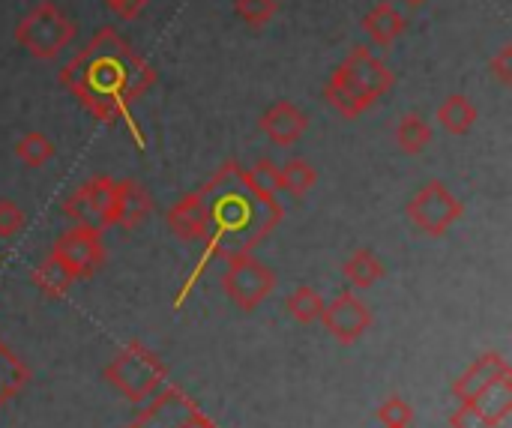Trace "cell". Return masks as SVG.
<instances>
[{
	"label": "cell",
	"instance_id": "obj_12",
	"mask_svg": "<svg viewBox=\"0 0 512 428\" xmlns=\"http://www.w3.org/2000/svg\"><path fill=\"white\" fill-rule=\"evenodd\" d=\"M168 231L183 243H207V237H210V213H207V201H204L201 189L189 192L186 198H180L168 210Z\"/></svg>",
	"mask_w": 512,
	"mask_h": 428
},
{
	"label": "cell",
	"instance_id": "obj_22",
	"mask_svg": "<svg viewBox=\"0 0 512 428\" xmlns=\"http://www.w3.org/2000/svg\"><path fill=\"white\" fill-rule=\"evenodd\" d=\"M30 381L27 366L0 342V411L21 393V387Z\"/></svg>",
	"mask_w": 512,
	"mask_h": 428
},
{
	"label": "cell",
	"instance_id": "obj_33",
	"mask_svg": "<svg viewBox=\"0 0 512 428\" xmlns=\"http://www.w3.org/2000/svg\"><path fill=\"white\" fill-rule=\"evenodd\" d=\"M405 3H408V6H423L426 0H405Z\"/></svg>",
	"mask_w": 512,
	"mask_h": 428
},
{
	"label": "cell",
	"instance_id": "obj_21",
	"mask_svg": "<svg viewBox=\"0 0 512 428\" xmlns=\"http://www.w3.org/2000/svg\"><path fill=\"white\" fill-rule=\"evenodd\" d=\"M30 282L48 297V300H63L69 294V288L75 285V279L54 261V258H45L42 264L33 267L30 273Z\"/></svg>",
	"mask_w": 512,
	"mask_h": 428
},
{
	"label": "cell",
	"instance_id": "obj_2",
	"mask_svg": "<svg viewBox=\"0 0 512 428\" xmlns=\"http://www.w3.org/2000/svg\"><path fill=\"white\" fill-rule=\"evenodd\" d=\"M201 195H204L207 213H210V237L204 243V255L198 258L192 276L186 279L180 297L174 300V309H180L186 303L195 282L201 279V273L216 258H231V255L252 252L255 246H261L279 228V222L285 216L279 198L264 195L252 183L249 171L234 159H228L210 177V183L201 189Z\"/></svg>",
	"mask_w": 512,
	"mask_h": 428
},
{
	"label": "cell",
	"instance_id": "obj_26",
	"mask_svg": "<svg viewBox=\"0 0 512 428\" xmlns=\"http://www.w3.org/2000/svg\"><path fill=\"white\" fill-rule=\"evenodd\" d=\"M234 12L243 24L264 27L279 12V0H234Z\"/></svg>",
	"mask_w": 512,
	"mask_h": 428
},
{
	"label": "cell",
	"instance_id": "obj_8",
	"mask_svg": "<svg viewBox=\"0 0 512 428\" xmlns=\"http://www.w3.org/2000/svg\"><path fill=\"white\" fill-rule=\"evenodd\" d=\"M462 216H465V204L441 180H429L408 201V219L426 237H444Z\"/></svg>",
	"mask_w": 512,
	"mask_h": 428
},
{
	"label": "cell",
	"instance_id": "obj_10",
	"mask_svg": "<svg viewBox=\"0 0 512 428\" xmlns=\"http://www.w3.org/2000/svg\"><path fill=\"white\" fill-rule=\"evenodd\" d=\"M126 428H216L198 408L195 402L174 390L165 387L159 390L153 399H147V408L138 414L135 423H129Z\"/></svg>",
	"mask_w": 512,
	"mask_h": 428
},
{
	"label": "cell",
	"instance_id": "obj_3",
	"mask_svg": "<svg viewBox=\"0 0 512 428\" xmlns=\"http://www.w3.org/2000/svg\"><path fill=\"white\" fill-rule=\"evenodd\" d=\"M396 84L393 69L363 45H354L348 57L333 69L324 84L327 105L345 120L363 117L372 105H378Z\"/></svg>",
	"mask_w": 512,
	"mask_h": 428
},
{
	"label": "cell",
	"instance_id": "obj_19",
	"mask_svg": "<svg viewBox=\"0 0 512 428\" xmlns=\"http://www.w3.org/2000/svg\"><path fill=\"white\" fill-rule=\"evenodd\" d=\"M435 141V129L420 114H405L396 123V144L405 156H420Z\"/></svg>",
	"mask_w": 512,
	"mask_h": 428
},
{
	"label": "cell",
	"instance_id": "obj_27",
	"mask_svg": "<svg viewBox=\"0 0 512 428\" xmlns=\"http://www.w3.org/2000/svg\"><path fill=\"white\" fill-rule=\"evenodd\" d=\"M249 171V177H252V183L264 192V195H273L276 198V192H279V165H273L270 159H258L252 168H246Z\"/></svg>",
	"mask_w": 512,
	"mask_h": 428
},
{
	"label": "cell",
	"instance_id": "obj_23",
	"mask_svg": "<svg viewBox=\"0 0 512 428\" xmlns=\"http://www.w3.org/2000/svg\"><path fill=\"white\" fill-rule=\"evenodd\" d=\"M285 309H288V315H291L297 324H315V321H321L324 297H321L312 285H300L297 291L288 294Z\"/></svg>",
	"mask_w": 512,
	"mask_h": 428
},
{
	"label": "cell",
	"instance_id": "obj_31",
	"mask_svg": "<svg viewBox=\"0 0 512 428\" xmlns=\"http://www.w3.org/2000/svg\"><path fill=\"white\" fill-rule=\"evenodd\" d=\"M489 69H492V75H495L504 87H512V45H504V48L489 60Z\"/></svg>",
	"mask_w": 512,
	"mask_h": 428
},
{
	"label": "cell",
	"instance_id": "obj_30",
	"mask_svg": "<svg viewBox=\"0 0 512 428\" xmlns=\"http://www.w3.org/2000/svg\"><path fill=\"white\" fill-rule=\"evenodd\" d=\"M450 426L453 428H510V423H507V420H501V423H489V420L477 417L471 405H462V408L450 417Z\"/></svg>",
	"mask_w": 512,
	"mask_h": 428
},
{
	"label": "cell",
	"instance_id": "obj_20",
	"mask_svg": "<svg viewBox=\"0 0 512 428\" xmlns=\"http://www.w3.org/2000/svg\"><path fill=\"white\" fill-rule=\"evenodd\" d=\"M345 279L354 288H372L375 282H381L387 276V267L381 264V258L372 249H357L345 264H342Z\"/></svg>",
	"mask_w": 512,
	"mask_h": 428
},
{
	"label": "cell",
	"instance_id": "obj_24",
	"mask_svg": "<svg viewBox=\"0 0 512 428\" xmlns=\"http://www.w3.org/2000/svg\"><path fill=\"white\" fill-rule=\"evenodd\" d=\"M15 156L21 159V165L27 168H42L54 159V144L45 132H24L15 141Z\"/></svg>",
	"mask_w": 512,
	"mask_h": 428
},
{
	"label": "cell",
	"instance_id": "obj_34",
	"mask_svg": "<svg viewBox=\"0 0 512 428\" xmlns=\"http://www.w3.org/2000/svg\"><path fill=\"white\" fill-rule=\"evenodd\" d=\"M384 428H411V426H384Z\"/></svg>",
	"mask_w": 512,
	"mask_h": 428
},
{
	"label": "cell",
	"instance_id": "obj_16",
	"mask_svg": "<svg viewBox=\"0 0 512 428\" xmlns=\"http://www.w3.org/2000/svg\"><path fill=\"white\" fill-rule=\"evenodd\" d=\"M363 30H366V36H369L375 45L390 48L393 42H399V39L405 36L408 18H405L393 3L384 0V3H378V6L369 9V15L363 18Z\"/></svg>",
	"mask_w": 512,
	"mask_h": 428
},
{
	"label": "cell",
	"instance_id": "obj_28",
	"mask_svg": "<svg viewBox=\"0 0 512 428\" xmlns=\"http://www.w3.org/2000/svg\"><path fill=\"white\" fill-rule=\"evenodd\" d=\"M378 420H381L384 426H411V423H414V408H411L405 399L393 396V399H387V402L378 408Z\"/></svg>",
	"mask_w": 512,
	"mask_h": 428
},
{
	"label": "cell",
	"instance_id": "obj_7",
	"mask_svg": "<svg viewBox=\"0 0 512 428\" xmlns=\"http://www.w3.org/2000/svg\"><path fill=\"white\" fill-rule=\"evenodd\" d=\"M228 261V270L222 276V285H225V294L228 300L240 309V312H255L276 288V273L252 258V252H243V255H231L225 258Z\"/></svg>",
	"mask_w": 512,
	"mask_h": 428
},
{
	"label": "cell",
	"instance_id": "obj_1",
	"mask_svg": "<svg viewBox=\"0 0 512 428\" xmlns=\"http://www.w3.org/2000/svg\"><path fill=\"white\" fill-rule=\"evenodd\" d=\"M60 87L99 123H126L138 150H144V132L132 117V102L144 99L156 84V69L114 30L99 27L90 42L60 69Z\"/></svg>",
	"mask_w": 512,
	"mask_h": 428
},
{
	"label": "cell",
	"instance_id": "obj_4",
	"mask_svg": "<svg viewBox=\"0 0 512 428\" xmlns=\"http://www.w3.org/2000/svg\"><path fill=\"white\" fill-rule=\"evenodd\" d=\"M102 378L120 393L126 396L129 402L135 405H144L147 399H153L159 390L168 387V369L162 366V360L144 348L141 342H132L126 345L105 369H102Z\"/></svg>",
	"mask_w": 512,
	"mask_h": 428
},
{
	"label": "cell",
	"instance_id": "obj_14",
	"mask_svg": "<svg viewBox=\"0 0 512 428\" xmlns=\"http://www.w3.org/2000/svg\"><path fill=\"white\" fill-rule=\"evenodd\" d=\"M512 375L510 363L501 357V354H483L459 381H456V387H453V393H456V399L462 402V405H468L471 399H477L489 384H495V381H501V378H507Z\"/></svg>",
	"mask_w": 512,
	"mask_h": 428
},
{
	"label": "cell",
	"instance_id": "obj_35",
	"mask_svg": "<svg viewBox=\"0 0 512 428\" xmlns=\"http://www.w3.org/2000/svg\"><path fill=\"white\" fill-rule=\"evenodd\" d=\"M105 3H108V0H105Z\"/></svg>",
	"mask_w": 512,
	"mask_h": 428
},
{
	"label": "cell",
	"instance_id": "obj_32",
	"mask_svg": "<svg viewBox=\"0 0 512 428\" xmlns=\"http://www.w3.org/2000/svg\"><path fill=\"white\" fill-rule=\"evenodd\" d=\"M105 6H108L120 21H135V18L144 12L147 0H108Z\"/></svg>",
	"mask_w": 512,
	"mask_h": 428
},
{
	"label": "cell",
	"instance_id": "obj_25",
	"mask_svg": "<svg viewBox=\"0 0 512 428\" xmlns=\"http://www.w3.org/2000/svg\"><path fill=\"white\" fill-rule=\"evenodd\" d=\"M315 180L318 174L306 159H288L285 165H279V192H291L303 198L315 186Z\"/></svg>",
	"mask_w": 512,
	"mask_h": 428
},
{
	"label": "cell",
	"instance_id": "obj_5",
	"mask_svg": "<svg viewBox=\"0 0 512 428\" xmlns=\"http://www.w3.org/2000/svg\"><path fill=\"white\" fill-rule=\"evenodd\" d=\"M12 36L33 60H54L75 39V21L57 3L42 0L18 18Z\"/></svg>",
	"mask_w": 512,
	"mask_h": 428
},
{
	"label": "cell",
	"instance_id": "obj_18",
	"mask_svg": "<svg viewBox=\"0 0 512 428\" xmlns=\"http://www.w3.org/2000/svg\"><path fill=\"white\" fill-rule=\"evenodd\" d=\"M438 120H441V126H444L450 135H468V132L477 126L480 111H477V105H474L468 96L450 93V96L438 105Z\"/></svg>",
	"mask_w": 512,
	"mask_h": 428
},
{
	"label": "cell",
	"instance_id": "obj_29",
	"mask_svg": "<svg viewBox=\"0 0 512 428\" xmlns=\"http://www.w3.org/2000/svg\"><path fill=\"white\" fill-rule=\"evenodd\" d=\"M24 222H27L24 210H21L15 201L0 198V237H15V234H21V231H24Z\"/></svg>",
	"mask_w": 512,
	"mask_h": 428
},
{
	"label": "cell",
	"instance_id": "obj_13",
	"mask_svg": "<svg viewBox=\"0 0 512 428\" xmlns=\"http://www.w3.org/2000/svg\"><path fill=\"white\" fill-rule=\"evenodd\" d=\"M258 126H261V132H264L276 147H291V144H297V141L306 135V129H309V114H306L303 108H297L294 102L279 99V102H273V105L261 114Z\"/></svg>",
	"mask_w": 512,
	"mask_h": 428
},
{
	"label": "cell",
	"instance_id": "obj_15",
	"mask_svg": "<svg viewBox=\"0 0 512 428\" xmlns=\"http://www.w3.org/2000/svg\"><path fill=\"white\" fill-rule=\"evenodd\" d=\"M153 213V201L138 180H117V228L135 231Z\"/></svg>",
	"mask_w": 512,
	"mask_h": 428
},
{
	"label": "cell",
	"instance_id": "obj_11",
	"mask_svg": "<svg viewBox=\"0 0 512 428\" xmlns=\"http://www.w3.org/2000/svg\"><path fill=\"white\" fill-rule=\"evenodd\" d=\"M372 321H375L372 318V309L357 294H351V291L336 294L330 303H324V312H321V324L342 345L360 342L369 333Z\"/></svg>",
	"mask_w": 512,
	"mask_h": 428
},
{
	"label": "cell",
	"instance_id": "obj_6",
	"mask_svg": "<svg viewBox=\"0 0 512 428\" xmlns=\"http://www.w3.org/2000/svg\"><path fill=\"white\" fill-rule=\"evenodd\" d=\"M63 216L72 219L78 228H93L105 231L117 225V180L111 177H90L81 183L66 201H63Z\"/></svg>",
	"mask_w": 512,
	"mask_h": 428
},
{
	"label": "cell",
	"instance_id": "obj_17",
	"mask_svg": "<svg viewBox=\"0 0 512 428\" xmlns=\"http://www.w3.org/2000/svg\"><path fill=\"white\" fill-rule=\"evenodd\" d=\"M474 408L477 417L489 420V423H501V420H510L512 414V375L489 384L477 399L468 402Z\"/></svg>",
	"mask_w": 512,
	"mask_h": 428
},
{
	"label": "cell",
	"instance_id": "obj_9",
	"mask_svg": "<svg viewBox=\"0 0 512 428\" xmlns=\"http://www.w3.org/2000/svg\"><path fill=\"white\" fill-rule=\"evenodd\" d=\"M75 282L81 279H90L102 270L105 264V243H102V234L93 231V228H69L63 231L54 246H51V255Z\"/></svg>",
	"mask_w": 512,
	"mask_h": 428
}]
</instances>
